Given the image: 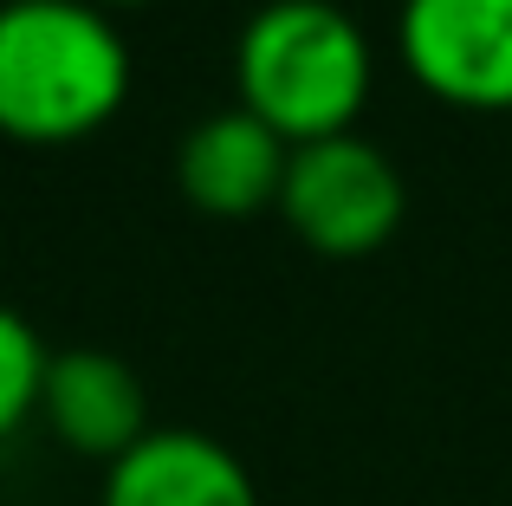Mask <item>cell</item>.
Masks as SVG:
<instances>
[{"instance_id":"6da1fadb","label":"cell","mask_w":512,"mask_h":506,"mask_svg":"<svg viewBox=\"0 0 512 506\" xmlns=\"http://www.w3.org/2000/svg\"><path fill=\"white\" fill-rule=\"evenodd\" d=\"M130 46L91 0H0V137L59 150L124 111Z\"/></svg>"},{"instance_id":"7a4b0ae2","label":"cell","mask_w":512,"mask_h":506,"mask_svg":"<svg viewBox=\"0 0 512 506\" xmlns=\"http://www.w3.org/2000/svg\"><path fill=\"white\" fill-rule=\"evenodd\" d=\"M376 59L338 0H266L234 39V104L299 143L350 137L370 104Z\"/></svg>"},{"instance_id":"3957f363","label":"cell","mask_w":512,"mask_h":506,"mask_svg":"<svg viewBox=\"0 0 512 506\" xmlns=\"http://www.w3.org/2000/svg\"><path fill=\"white\" fill-rule=\"evenodd\" d=\"M279 215L325 260H363V253H376L402 228L409 189H402V169L389 163L383 143L350 130V137H325V143H299L292 150Z\"/></svg>"},{"instance_id":"277c9868","label":"cell","mask_w":512,"mask_h":506,"mask_svg":"<svg viewBox=\"0 0 512 506\" xmlns=\"http://www.w3.org/2000/svg\"><path fill=\"white\" fill-rule=\"evenodd\" d=\"M396 52L428 98L512 111V0H402Z\"/></svg>"},{"instance_id":"5b68a950","label":"cell","mask_w":512,"mask_h":506,"mask_svg":"<svg viewBox=\"0 0 512 506\" xmlns=\"http://www.w3.org/2000/svg\"><path fill=\"white\" fill-rule=\"evenodd\" d=\"M39 422H46L72 455L104 461V468H111L117 455H130V448L156 429L143 377L117 351H98V344L52 351L46 390H39Z\"/></svg>"},{"instance_id":"8992f818","label":"cell","mask_w":512,"mask_h":506,"mask_svg":"<svg viewBox=\"0 0 512 506\" xmlns=\"http://www.w3.org/2000/svg\"><path fill=\"white\" fill-rule=\"evenodd\" d=\"M286 163L292 143L279 130H266L253 111L227 104V111L201 117L195 130L175 150V182H182L188 208L214 221H247L260 208H279V189H286Z\"/></svg>"},{"instance_id":"52a82bcc","label":"cell","mask_w":512,"mask_h":506,"mask_svg":"<svg viewBox=\"0 0 512 506\" xmlns=\"http://www.w3.org/2000/svg\"><path fill=\"white\" fill-rule=\"evenodd\" d=\"M98 506H260L247 461L201 429H150L104 468Z\"/></svg>"},{"instance_id":"ba28073f","label":"cell","mask_w":512,"mask_h":506,"mask_svg":"<svg viewBox=\"0 0 512 506\" xmlns=\"http://www.w3.org/2000/svg\"><path fill=\"white\" fill-rule=\"evenodd\" d=\"M46 364H52V351L39 344V331L13 305H0V442H13L39 416Z\"/></svg>"},{"instance_id":"9c48e42d","label":"cell","mask_w":512,"mask_h":506,"mask_svg":"<svg viewBox=\"0 0 512 506\" xmlns=\"http://www.w3.org/2000/svg\"><path fill=\"white\" fill-rule=\"evenodd\" d=\"M91 7H104V13H111V7H143V0H91Z\"/></svg>"}]
</instances>
